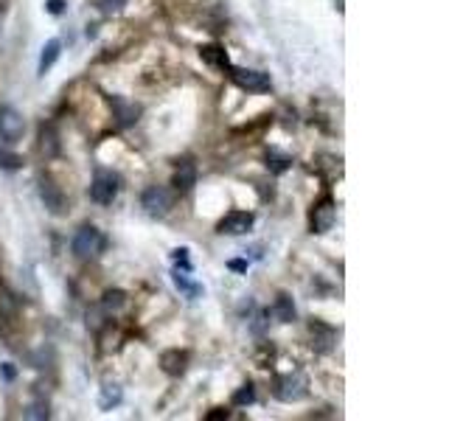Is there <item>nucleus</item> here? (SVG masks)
Instances as JSON below:
<instances>
[{"label":"nucleus","instance_id":"nucleus-7","mask_svg":"<svg viewBox=\"0 0 449 421\" xmlns=\"http://www.w3.org/2000/svg\"><path fill=\"white\" fill-rule=\"evenodd\" d=\"M309 222H312V233H329L334 228V222H337V205H334V199H329V197L320 199L312 208Z\"/></svg>","mask_w":449,"mask_h":421},{"label":"nucleus","instance_id":"nucleus-8","mask_svg":"<svg viewBox=\"0 0 449 421\" xmlns=\"http://www.w3.org/2000/svg\"><path fill=\"white\" fill-rule=\"evenodd\" d=\"M253 222H256V217L250 214V210H231V214H224L219 220L216 231L228 233V236H242V233H247L253 228Z\"/></svg>","mask_w":449,"mask_h":421},{"label":"nucleus","instance_id":"nucleus-1","mask_svg":"<svg viewBox=\"0 0 449 421\" xmlns=\"http://www.w3.org/2000/svg\"><path fill=\"white\" fill-rule=\"evenodd\" d=\"M272 396H275L278 402H286V404L307 399V396H309V379H307V374H301V371H289V374L275 377V379H272Z\"/></svg>","mask_w":449,"mask_h":421},{"label":"nucleus","instance_id":"nucleus-21","mask_svg":"<svg viewBox=\"0 0 449 421\" xmlns=\"http://www.w3.org/2000/svg\"><path fill=\"white\" fill-rule=\"evenodd\" d=\"M234 407H247V404H253L256 402V388L253 385H242L236 393H234Z\"/></svg>","mask_w":449,"mask_h":421},{"label":"nucleus","instance_id":"nucleus-22","mask_svg":"<svg viewBox=\"0 0 449 421\" xmlns=\"http://www.w3.org/2000/svg\"><path fill=\"white\" fill-rule=\"evenodd\" d=\"M42 152L45 155H56V149H59V144H56V135H54V129L51 126H42Z\"/></svg>","mask_w":449,"mask_h":421},{"label":"nucleus","instance_id":"nucleus-6","mask_svg":"<svg viewBox=\"0 0 449 421\" xmlns=\"http://www.w3.org/2000/svg\"><path fill=\"white\" fill-rule=\"evenodd\" d=\"M23 132H26V118L15 107L0 104V138L6 144H17V140H23Z\"/></svg>","mask_w":449,"mask_h":421},{"label":"nucleus","instance_id":"nucleus-20","mask_svg":"<svg viewBox=\"0 0 449 421\" xmlns=\"http://www.w3.org/2000/svg\"><path fill=\"white\" fill-rule=\"evenodd\" d=\"M0 169H6V172H17V169H23V158L20 155H15L12 149H6V147H0Z\"/></svg>","mask_w":449,"mask_h":421},{"label":"nucleus","instance_id":"nucleus-27","mask_svg":"<svg viewBox=\"0 0 449 421\" xmlns=\"http://www.w3.org/2000/svg\"><path fill=\"white\" fill-rule=\"evenodd\" d=\"M216 418H228V410H222V407H216L213 413H208V421H216Z\"/></svg>","mask_w":449,"mask_h":421},{"label":"nucleus","instance_id":"nucleus-17","mask_svg":"<svg viewBox=\"0 0 449 421\" xmlns=\"http://www.w3.org/2000/svg\"><path fill=\"white\" fill-rule=\"evenodd\" d=\"M172 278H174V287H177V290H183L188 301H197L199 295H205V290H202L199 284H194V281H188V278H186V272H180V270H177Z\"/></svg>","mask_w":449,"mask_h":421},{"label":"nucleus","instance_id":"nucleus-23","mask_svg":"<svg viewBox=\"0 0 449 421\" xmlns=\"http://www.w3.org/2000/svg\"><path fill=\"white\" fill-rule=\"evenodd\" d=\"M96 3H99V9L104 15H113V12H121L126 6V0H96Z\"/></svg>","mask_w":449,"mask_h":421},{"label":"nucleus","instance_id":"nucleus-3","mask_svg":"<svg viewBox=\"0 0 449 421\" xmlns=\"http://www.w3.org/2000/svg\"><path fill=\"white\" fill-rule=\"evenodd\" d=\"M228 76L234 79V85H239V88L247 90V93H267V90L272 88V79H270V74H264V70L231 65V67H228Z\"/></svg>","mask_w":449,"mask_h":421},{"label":"nucleus","instance_id":"nucleus-16","mask_svg":"<svg viewBox=\"0 0 449 421\" xmlns=\"http://www.w3.org/2000/svg\"><path fill=\"white\" fill-rule=\"evenodd\" d=\"M272 315L278 317V323H292V320H295V304H292V298H289L286 292H281V295L275 298Z\"/></svg>","mask_w":449,"mask_h":421},{"label":"nucleus","instance_id":"nucleus-11","mask_svg":"<svg viewBox=\"0 0 449 421\" xmlns=\"http://www.w3.org/2000/svg\"><path fill=\"white\" fill-rule=\"evenodd\" d=\"M186 365H188V354L180 348H172L161 357V368L169 374V377H183L186 374Z\"/></svg>","mask_w":449,"mask_h":421},{"label":"nucleus","instance_id":"nucleus-12","mask_svg":"<svg viewBox=\"0 0 449 421\" xmlns=\"http://www.w3.org/2000/svg\"><path fill=\"white\" fill-rule=\"evenodd\" d=\"M59 53H62V42H59V40H48V42L42 45V53H40V65H37V74H40V76H45L48 70L54 67V62L59 59Z\"/></svg>","mask_w":449,"mask_h":421},{"label":"nucleus","instance_id":"nucleus-9","mask_svg":"<svg viewBox=\"0 0 449 421\" xmlns=\"http://www.w3.org/2000/svg\"><path fill=\"white\" fill-rule=\"evenodd\" d=\"M40 197H42L45 208L51 210L54 217H62L65 210H67V197H65V191H62L51 177H42V180H40Z\"/></svg>","mask_w":449,"mask_h":421},{"label":"nucleus","instance_id":"nucleus-24","mask_svg":"<svg viewBox=\"0 0 449 421\" xmlns=\"http://www.w3.org/2000/svg\"><path fill=\"white\" fill-rule=\"evenodd\" d=\"M172 258L180 264V270L183 272H191V261H188V247H177L174 253H172Z\"/></svg>","mask_w":449,"mask_h":421},{"label":"nucleus","instance_id":"nucleus-19","mask_svg":"<svg viewBox=\"0 0 449 421\" xmlns=\"http://www.w3.org/2000/svg\"><path fill=\"white\" fill-rule=\"evenodd\" d=\"M104 309L107 312H118V309H124L126 306V292H121V290H110V292H104Z\"/></svg>","mask_w":449,"mask_h":421},{"label":"nucleus","instance_id":"nucleus-4","mask_svg":"<svg viewBox=\"0 0 449 421\" xmlns=\"http://www.w3.org/2000/svg\"><path fill=\"white\" fill-rule=\"evenodd\" d=\"M140 205L146 208L149 217H166L172 210V205H174V197H172V191L166 185H149L143 191V197H140Z\"/></svg>","mask_w":449,"mask_h":421},{"label":"nucleus","instance_id":"nucleus-15","mask_svg":"<svg viewBox=\"0 0 449 421\" xmlns=\"http://www.w3.org/2000/svg\"><path fill=\"white\" fill-rule=\"evenodd\" d=\"M121 399H124V390H121L115 382H104L101 396H99V407H101V410H113V407L121 404Z\"/></svg>","mask_w":449,"mask_h":421},{"label":"nucleus","instance_id":"nucleus-2","mask_svg":"<svg viewBox=\"0 0 449 421\" xmlns=\"http://www.w3.org/2000/svg\"><path fill=\"white\" fill-rule=\"evenodd\" d=\"M70 247H73V256H76V258H93V256L104 253L107 239H104V233L96 225H82L76 231V236H73Z\"/></svg>","mask_w":449,"mask_h":421},{"label":"nucleus","instance_id":"nucleus-28","mask_svg":"<svg viewBox=\"0 0 449 421\" xmlns=\"http://www.w3.org/2000/svg\"><path fill=\"white\" fill-rule=\"evenodd\" d=\"M3 377H6L9 382L15 379V368H12V363H6V365H3Z\"/></svg>","mask_w":449,"mask_h":421},{"label":"nucleus","instance_id":"nucleus-14","mask_svg":"<svg viewBox=\"0 0 449 421\" xmlns=\"http://www.w3.org/2000/svg\"><path fill=\"white\" fill-rule=\"evenodd\" d=\"M197 185V169L194 163H180L177 172H174V188L177 191H188Z\"/></svg>","mask_w":449,"mask_h":421},{"label":"nucleus","instance_id":"nucleus-26","mask_svg":"<svg viewBox=\"0 0 449 421\" xmlns=\"http://www.w3.org/2000/svg\"><path fill=\"white\" fill-rule=\"evenodd\" d=\"M228 267H231L234 272H247V261H242V258H234V261H228Z\"/></svg>","mask_w":449,"mask_h":421},{"label":"nucleus","instance_id":"nucleus-18","mask_svg":"<svg viewBox=\"0 0 449 421\" xmlns=\"http://www.w3.org/2000/svg\"><path fill=\"white\" fill-rule=\"evenodd\" d=\"M267 166H270L275 174H281V172H286V169L292 166V158H289V155H281L278 149H270V152H267Z\"/></svg>","mask_w":449,"mask_h":421},{"label":"nucleus","instance_id":"nucleus-25","mask_svg":"<svg viewBox=\"0 0 449 421\" xmlns=\"http://www.w3.org/2000/svg\"><path fill=\"white\" fill-rule=\"evenodd\" d=\"M45 9L51 15H62L65 12V0H45Z\"/></svg>","mask_w":449,"mask_h":421},{"label":"nucleus","instance_id":"nucleus-10","mask_svg":"<svg viewBox=\"0 0 449 421\" xmlns=\"http://www.w3.org/2000/svg\"><path fill=\"white\" fill-rule=\"evenodd\" d=\"M110 107L115 110V118H118L121 126H132L138 121V115H140V107H135L132 101H126L121 96H110Z\"/></svg>","mask_w":449,"mask_h":421},{"label":"nucleus","instance_id":"nucleus-5","mask_svg":"<svg viewBox=\"0 0 449 421\" xmlns=\"http://www.w3.org/2000/svg\"><path fill=\"white\" fill-rule=\"evenodd\" d=\"M121 191V180L113 172H99L90 183V199L99 205H113V199Z\"/></svg>","mask_w":449,"mask_h":421},{"label":"nucleus","instance_id":"nucleus-13","mask_svg":"<svg viewBox=\"0 0 449 421\" xmlns=\"http://www.w3.org/2000/svg\"><path fill=\"white\" fill-rule=\"evenodd\" d=\"M199 56H202V62H208L211 67H219V70H228V67H231V59H228V53H224L222 45H202V48H199Z\"/></svg>","mask_w":449,"mask_h":421}]
</instances>
